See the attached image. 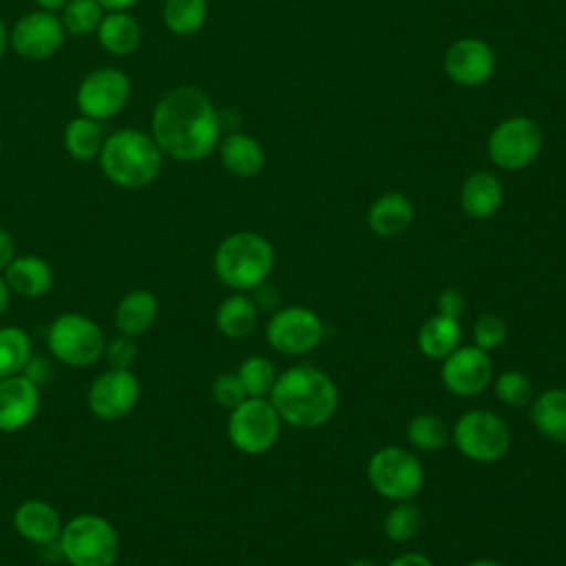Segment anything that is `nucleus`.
I'll return each mask as SVG.
<instances>
[{
  "label": "nucleus",
  "mask_w": 566,
  "mask_h": 566,
  "mask_svg": "<svg viewBox=\"0 0 566 566\" xmlns=\"http://www.w3.org/2000/svg\"><path fill=\"white\" fill-rule=\"evenodd\" d=\"M221 119L212 99L197 86L168 88L150 115V135L166 157L201 161L219 144Z\"/></svg>",
  "instance_id": "f257e3e1"
},
{
  "label": "nucleus",
  "mask_w": 566,
  "mask_h": 566,
  "mask_svg": "<svg viewBox=\"0 0 566 566\" xmlns=\"http://www.w3.org/2000/svg\"><path fill=\"white\" fill-rule=\"evenodd\" d=\"M279 418L294 429H316L338 409V387L323 369L294 365L276 376L270 391Z\"/></svg>",
  "instance_id": "f03ea898"
},
{
  "label": "nucleus",
  "mask_w": 566,
  "mask_h": 566,
  "mask_svg": "<svg viewBox=\"0 0 566 566\" xmlns=\"http://www.w3.org/2000/svg\"><path fill=\"white\" fill-rule=\"evenodd\" d=\"M97 161L104 177L115 186L144 188L159 177L164 153L150 133L122 128L104 139Z\"/></svg>",
  "instance_id": "7ed1b4c3"
},
{
  "label": "nucleus",
  "mask_w": 566,
  "mask_h": 566,
  "mask_svg": "<svg viewBox=\"0 0 566 566\" xmlns=\"http://www.w3.org/2000/svg\"><path fill=\"white\" fill-rule=\"evenodd\" d=\"M274 261L272 243L250 230L228 234L212 256L217 279L237 292H250L263 285L274 270Z\"/></svg>",
  "instance_id": "20e7f679"
},
{
  "label": "nucleus",
  "mask_w": 566,
  "mask_h": 566,
  "mask_svg": "<svg viewBox=\"0 0 566 566\" xmlns=\"http://www.w3.org/2000/svg\"><path fill=\"white\" fill-rule=\"evenodd\" d=\"M57 544L71 566H113L119 553L117 531L95 513H80L69 520L60 531Z\"/></svg>",
  "instance_id": "39448f33"
},
{
  "label": "nucleus",
  "mask_w": 566,
  "mask_h": 566,
  "mask_svg": "<svg viewBox=\"0 0 566 566\" xmlns=\"http://www.w3.org/2000/svg\"><path fill=\"white\" fill-rule=\"evenodd\" d=\"M371 489L391 502L413 500L424 484V469L418 455L405 447H380L367 462Z\"/></svg>",
  "instance_id": "423d86ee"
},
{
  "label": "nucleus",
  "mask_w": 566,
  "mask_h": 566,
  "mask_svg": "<svg viewBox=\"0 0 566 566\" xmlns=\"http://www.w3.org/2000/svg\"><path fill=\"white\" fill-rule=\"evenodd\" d=\"M451 440L467 460L491 464L506 455L511 447V431L504 418L495 411L469 409L455 420Z\"/></svg>",
  "instance_id": "0eeeda50"
},
{
  "label": "nucleus",
  "mask_w": 566,
  "mask_h": 566,
  "mask_svg": "<svg viewBox=\"0 0 566 566\" xmlns=\"http://www.w3.org/2000/svg\"><path fill=\"white\" fill-rule=\"evenodd\" d=\"M46 345L60 363L69 367H91L104 356L106 338L95 321L71 312L49 325Z\"/></svg>",
  "instance_id": "6e6552de"
},
{
  "label": "nucleus",
  "mask_w": 566,
  "mask_h": 566,
  "mask_svg": "<svg viewBox=\"0 0 566 566\" xmlns=\"http://www.w3.org/2000/svg\"><path fill=\"white\" fill-rule=\"evenodd\" d=\"M544 133L537 119L528 115H513L502 119L489 135V159L509 172L528 168L542 153Z\"/></svg>",
  "instance_id": "1a4fd4ad"
},
{
  "label": "nucleus",
  "mask_w": 566,
  "mask_h": 566,
  "mask_svg": "<svg viewBox=\"0 0 566 566\" xmlns=\"http://www.w3.org/2000/svg\"><path fill=\"white\" fill-rule=\"evenodd\" d=\"M283 420L270 398H245L230 409L228 438L232 447L245 455L268 453L281 436Z\"/></svg>",
  "instance_id": "9d476101"
},
{
  "label": "nucleus",
  "mask_w": 566,
  "mask_h": 566,
  "mask_svg": "<svg viewBox=\"0 0 566 566\" xmlns=\"http://www.w3.org/2000/svg\"><path fill=\"white\" fill-rule=\"evenodd\" d=\"M323 336L325 325L321 316L303 305L279 307L265 325L268 345L283 356L310 354L321 345Z\"/></svg>",
  "instance_id": "9b49d317"
},
{
  "label": "nucleus",
  "mask_w": 566,
  "mask_h": 566,
  "mask_svg": "<svg viewBox=\"0 0 566 566\" xmlns=\"http://www.w3.org/2000/svg\"><path fill=\"white\" fill-rule=\"evenodd\" d=\"M130 97V80L124 71L102 66L91 71L77 86L75 104L80 115L91 119H108L117 115Z\"/></svg>",
  "instance_id": "f8f14e48"
},
{
  "label": "nucleus",
  "mask_w": 566,
  "mask_h": 566,
  "mask_svg": "<svg viewBox=\"0 0 566 566\" xmlns=\"http://www.w3.org/2000/svg\"><path fill=\"white\" fill-rule=\"evenodd\" d=\"M440 380L449 394L460 398L482 394L493 382V363L489 352L475 345H460L442 358Z\"/></svg>",
  "instance_id": "ddd939ff"
},
{
  "label": "nucleus",
  "mask_w": 566,
  "mask_h": 566,
  "mask_svg": "<svg viewBox=\"0 0 566 566\" xmlns=\"http://www.w3.org/2000/svg\"><path fill=\"white\" fill-rule=\"evenodd\" d=\"M139 394L142 385L130 369L111 367L93 380L86 402L99 420H119L135 409Z\"/></svg>",
  "instance_id": "4468645a"
},
{
  "label": "nucleus",
  "mask_w": 566,
  "mask_h": 566,
  "mask_svg": "<svg viewBox=\"0 0 566 566\" xmlns=\"http://www.w3.org/2000/svg\"><path fill=\"white\" fill-rule=\"evenodd\" d=\"M497 60L491 49L480 38H460L449 44L442 57V69L451 82L464 88H478L486 84L495 73Z\"/></svg>",
  "instance_id": "2eb2a0df"
},
{
  "label": "nucleus",
  "mask_w": 566,
  "mask_h": 566,
  "mask_svg": "<svg viewBox=\"0 0 566 566\" xmlns=\"http://www.w3.org/2000/svg\"><path fill=\"white\" fill-rule=\"evenodd\" d=\"M64 27L60 18L51 11H29L24 13L9 33V44L20 57L46 60L64 42Z\"/></svg>",
  "instance_id": "dca6fc26"
},
{
  "label": "nucleus",
  "mask_w": 566,
  "mask_h": 566,
  "mask_svg": "<svg viewBox=\"0 0 566 566\" xmlns=\"http://www.w3.org/2000/svg\"><path fill=\"white\" fill-rule=\"evenodd\" d=\"M40 411V389L24 374L0 380V431L24 429Z\"/></svg>",
  "instance_id": "f3484780"
},
{
  "label": "nucleus",
  "mask_w": 566,
  "mask_h": 566,
  "mask_svg": "<svg viewBox=\"0 0 566 566\" xmlns=\"http://www.w3.org/2000/svg\"><path fill=\"white\" fill-rule=\"evenodd\" d=\"M504 201V188L497 175L491 170L471 172L460 188V208L469 219H491Z\"/></svg>",
  "instance_id": "a211bd4d"
},
{
  "label": "nucleus",
  "mask_w": 566,
  "mask_h": 566,
  "mask_svg": "<svg viewBox=\"0 0 566 566\" xmlns=\"http://www.w3.org/2000/svg\"><path fill=\"white\" fill-rule=\"evenodd\" d=\"M416 217L411 199L402 192H382L376 197L367 210V226L380 239H391L402 234Z\"/></svg>",
  "instance_id": "6ab92c4d"
},
{
  "label": "nucleus",
  "mask_w": 566,
  "mask_h": 566,
  "mask_svg": "<svg viewBox=\"0 0 566 566\" xmlns=\"http://www.w3.org/2000/svg\"><path fill=\"white\" fill-rule=\"evenodd\" d=\"M13 528L31 544H53L60 537V513L44 500H24L13 513Z\"/></svg>",
  "instance_id": "aec40b11"
},
{
  "label": "nucleus",
  "mask_w": 566,
  "mask_h": 566,
  "mask_svg": "<svg viewBox=\"0 0 566 566\" xmlns=\"http://www.w3.org/2000/svg\"><path fill=\"white\" fill-rule=\"evenodd\" d=\"M223 168L241 179L256 177L265 166V150L261 142L248 133H230L217 144Z\"/></svg>",
  "instance_id": "412c9836"
},
{
  "label": "nucleus",
  "mask_w": 566,
  "mask_h": 566,
  "mask_svg": "<svg viewBox=\"0 0 566 566\" xmlns=\"http://www.w3.org/2000/svg\"><path fill=\"white\" fill-rule=\"evenodd\" d=\"M2 279L11 294L35 298V296H44L51 290L53 270L42 256L22 254L9 263V268L2 272Z\"/></svg>",
  "instance_id": "4be33fe9"
},
{
  "label": "nucleus",
  "mask_w": 566,
  "mask_h": 566,
  "mask_svg": "<svg viewBox=\"0 0 566 566\" xmlns=\"http://www.w3.org/2000/svg\"><path fill=\"white\" fill-rule=\"evenodd\" d=\"M528 416L539 436L566 444V389L553 387L533 396Z\"/></svg>",
  "instance_id": "5701e85b"
},
{
  "label": "nucleus",
  "mask_w": 566,
  "mask_h": 566,
  "mask_svg": "<svg viewBox=\"0 0 566 566\" xmlns=\"http://www.w3.org/2000/svg\"><path fill=\"white\" fill-rule=\"evenodd\" d=\"M95 33L99 46L117 57L135 53L142 44V27L128 11H106Z\"/></svg>",
  "instance_id": "b1692460"
},
{
  "label": "nucleus",
  "mask_w": 566,
  "mask_h": 566,
  "mask_svg": "<svg viewBox=\"0 0 566 566\" xmlns=\"http://www.w3.org/2000/svg\"><path fill=\"white\" fill-rule=\"evenodd\" d=\"M159 312V301L150 290L128 292L115 310V327L124 336H142L155 323Z\"/></svg>",
  "instance_id": "393cba45"
},
{
  "label": "nucleus",
  "mask_w": 566,
  "mask_h": 566,
  "mask_svg": "<svg viewBox=\"0 0 566 566\" xmlns=\"http://www.w3.org/2000/svg\"><path fill=\"white\" fill-rule=\"evenodd\" d=\"M418 349L433 360H442L462 343V327L458 318L433 314L422 323L416 336Z\"/></svg>",
  "instance_id": "a878e982"
},
{
  "label": "nucleus",
  "mask_w": 566,
  "mask_h": 566,
  "mask_svg": "<svg viewBox=\"0 0 566 566\" xmlns=\"http://www.w3.org/2000/svg\"><path fill=\"white\" fill-rule=\"evenodd\" d=\"M259 321V307L248 294H230L217 307V329L228 338H245L254 332Z\"/></svg>",
  "instance_id": "bb28decb"
},
{
  "label": "nucleus",
  "mask_w": 566,
  "mask_h": 566,
  "mask_svg": "<svg viewBox=\"0 0 566 566\" xmlns=\"http://www.w3.org/2000/svg\"><path fill=\"white\" fill-rule=\"evenodd\" d=\"M104 128L97 119L91 117H75L66 124L62 142L66 153L77 161H91L99 157V150L104 146Z\"/></svg>",
  "instance_id": "cd10ccee"
},
{
  "label": "nucleus",
  "mask_w": 566,
  "mask_h": 566,
  "mask_svg": "<svg viewBox=\"0 0 566 566\" xmlns=\"http://www.w3.org/2000/svg\"><path fill=\"white\" fill-rule=\"evenodd\" d=\"M407 440L413 451L433 453L449 444L451 431L436 413H418L407 422Z\"/></svg>",
  "instance_id": "c85d7f7f"
},
{
  "label": "nucleus",
  "mask_w": 566,
  "mask_h": 566,
  "mask_svg": "<svg viewBox=\"0 0 566 566\" xmlns=\"http://www.w3.org/2000/svg\"><path fill=\"white\" fill-rule=\"evenodd\" d=\"M208 18V0H166L164 24L175 35H195Z\"/></svg>",
  "instance_id": "c756f323"
},
{
  "label": "nucleus",
  "mask_w": 566,
  "mask_h": 566,
  "mask_svg": "<svg viewBox=\"0 0 566 566\" xmlns=\"http://www.w3.org/2000/svg\"><path fill=\"white\" fill-rule=\"evenodd\" d=\"M31 356V338L22 327H0V380L22 374Z\"/></svg>",
  "instance_id": "7c9ffc66"
},
{
  "label": "nucleus",
  "mask_w": 566,
  "mask_h": 566,
  "mask_svg": "<svg viewBox=\"0 0 566 566\" xmlns=\"http://www.w3.org/2000/svg\"><path fill=\"white\" fill-rule=\"evenodd\" d=\"M420 526H422V513L411 500L396 502L382 520V531H385L387 539H391L396 544H405V542L413 539L418 535Z\"/></svg>",
  "instance_id": "2f4dec72"
},
{
  "label": "nucleus",
  "mask_w": 566,
  "mask_h": 566,
  "mask_svg": "<svg viewBox=\"0 0 566 566\" xmlns=\"http://www.w3.org/2000/svg\"><path fill=\"white\" fill-rule=\"evenodd\" d=\"M237 376H239L248 398H268L279 374H276V369H274L270 358H265V356H248L239 365Z\"/></svg>",
  "instance_id": "473e14b6"
},
{
  "label": "nucleus",
  "mask_w": 566,
  "mask_h": 566,
  "mask_svg": "<svg viewBox=\"0 0 566 566\" xmlns=\"http://www.w3.org/2000/svg\"><path fill=\"white\" fill-rule=\"evenodd\" d=\"M104 18V7L97 0H66L60 22L71 35H88L97 31Z\"/></svg>",
  "instance_id": "72a5a7b5"
},
{
  "label": "nucleus",
  "mask_w": 566,
  "mask_h": 566,
  "mask_svg": "<svg viewBox=\"0 0 566 566\" xmlns=\"http://www.w3.org/2000/svg\"><path fill=\"white\" fill-rule=\"evenodd\" d=\"M493 389H495L497 400L506 407L531 405V400L535 396L531 378L517 369H506V371L497 374L493 378Z\"/></svg>",
  "instance_id": "f704fd0d"
},
{
  "label": "nucleus",
  "mask_w": 566,
  "mask_h": 566,
  "mask_svg": "<svg viewBox=\"0 0 566 566\" xmlns=\"http://www.w3.org/2000/svg\"><path fill=\"white\" fill-rule=\"evenodd\" d=\"M506 340V321L500 314L486 312L473 323V345L491 352Z\"/></svg>",
  "instance_id": "c9c22d12"
},
{
  "label": "nucleus",
  "mask_w": 566,
  "mask_h": 566,
  "mask_svg": "<svg viewBox=\"0 0 566 566\" xmlns=\"http://www.w3.org/2000/svg\"><path fill=\"white\" fill-rule=\"evenodd\" d=\"M248 398L237 371L230 374H219L214 380H212V400L226 409H234L237 405H241L243 400Z\"/></svg>",
  "instance_id": "e433bc0d"
},
{
  "label": "nucleus",
  "mask_w": 566,
  "mask_h": 566,
  "mask_svg": "<svg viewBox=\"0 0 566 566\" xmlns=\"http://www.w3.org/2000/svg\"><path fill=\"white\" fill-rule=\"evenodd\" d=\"M104 356L108 360L111 367H117V369H130L133 363L137 360V345L130 336H117L113 338L111 343H106L104 347Z\"/></svg>",
  "instance_id": "4c0bfd02"
},
{
  "label": "nucleus",
  "mask_w": 566,
  "mask_h": 566,
  "mask_svg": "<svg viewBox=\"0 0 566 566\" xmlns=\"http://www.w3.org/2000/svg\"><path fill=\"white\" fill-rule=\"evenodd\" d=\"M436 307H438V314L460 321V316L464 314L467 301H464L462 292L449 287V290H442V292H440V296H438V301H436Z\"/></svg>",
  "instance_id": "58836bf2"
},
{
  "label": "nucleus",
  "mask_w": 566,
  "mask_h": 566,
  "mask_svg": "<svg viewBox=\"0 0 566 566\" xmlns=\"http://www.w3.org/2000/svg\"><path fill=\"white\" fill-rule=\"evenodd\" d=\"M18 254H15V241H13V237L4 230V228H0V274L9 268V263L15 259Z\"/></svg>",
  "instance_id": "ea45409f"
},
{
  "label": "nucleus",
  "mask_w": 566,
  "mask_h": 566,
  "mask_svg": "<svg viewBox=\"0 0 566 566\" xmlns=\"http://www.w3.org/2000/svg\"><path fill=\"white\" fill-rule=\"evenodd\" d=\"M254 303L259 310H276V303H279V296H276V290L274 287H268L265 283L256 287V296H254Z\"/></svg>",
  "instance_id": "a19ab883"
},
{
  "label": "nucleus",
  "mask_w": 566,
  "mask_h": 566,
  "mask_svg": "<svg viewBox=\"0 0 566 566\" xmlns=\"http://www.w3.org/2000/svg\"><path fill=\"white\" fill-rule=\"evenodd\" d=\"M29 380H33L35 385H40V382H44V378H46V374H49V367H46V360L44 358H33L31 356V360L27 363V367H24V371H22Z\"/></svg>",
  "instance_id": "79ce46f5"
},
{
  "label": "nucleus",
  "mask_w": 566,
  "mask_h": 566,
  "mask_svg": "<svg viewBox=\"0 0 566 566\" xmlns=\"http://www.w3.org/2000/svg\"><path fill=\"white\" fill-rule=\"evenodd\" d=\"M387 566H436L424 553H402L394 557Z\"/></svg>",
  "instance_id": "37998d69"
},
{
  "label": "nucleus",
  "mask_w": 566,
  "mask_h": 566,
  "mask_svg": "<svg viewBox=\"0 0 566 566\" xmlns=\"http://www.w3.org/2000/svg\"><path fill=\"white\" fill-rule=\"evenodd\" d=\"M102 7H104V11H126V9H130L137 0H97Z\"/></svg>",
  "instance_id": "c03bdc74"
},
{
  "label": "nucleus",
  "mask_w": 566,
  "mask_h": 566,
  "mask_svg": "<svg viewBox=\"0 0 566 566\" xmlns=\"http://www.w3.org/2000/svg\"><path fill=\"white\" fill-rule=\"evenodd\" d=\"M35 4L42 9V11H62V7L66 4V0H35Z\"/></svg>",
  "instance_id": "a18cd8bd"
},
{
  "label": "nucleus",
  "mask_w": 566,
  "mask_h": 566,
  "mask_svg": "<svg viewBox=\"0 0 566 566\" xmlns=\"http://www.w3.org/2000/svg\"><path fill=\"white\" fill-rule=\"evenodd\" d=\"M9 296H11V292H9V287H7L4 279H2V274H0V318L7 312V307H9Z\"/></svg>",
  "instance_id": "49530a36"
},
{
  "label": "nucleus",
  "mask_w": 566,
  "mask_h": 566,
  "mask_svg": "<svg viewBox=\"0 0 566 566\" xmlns=\"http://www.w3.org/2000/svg\"><path fill=\"white\" fill-rule=\"evenodd\" d=\"M7 46H9V33H7V29H4V22L0 20V57L4 55Z\"/></svg>",
  "instance_id": "de8ad7c7"
},
{
  "label": "nucleus",
  "mask_w": 566,
  "mask_h": 566,
  "mask_svg": "<svg viewBox=\"0 0 566 566\" xmlns=\"http://www.w3.org/2000/svg\"><path fill=\"white\" fill-rule=\"evenodd\" d=\"M464 566H504V564H500V562H495V559L480 557V559H473V562H469V564H464Z\"/></svg>",
  "instance_id": "09e8293b"
},
{
  "label": "nucleus",
  "mask_w": 566,
  "mask_h": 566,
  "mask_svg": "<svg viewBox=\"0 0 566 566\" xmlns=\"http://www.w3.org/2000/svg\"><path fill=\"white\" fill-rule=\"evenodd\" d=\"M347 566H376L371 559H367V557H356V559H352Z\"/></svg>",
  "instance_id": "8fccbe9b"
},
{
  "label": "nucleus",
  "mask_w": 566,
  "mask_h": 566,
  "mask_svg": "<svg viewBox=\"0 0 566 566\" xmlns=\"http://www.w3.org/2000/svg\"><path fill=\"white\" fill-rule=\"evenodd\" d=\"M0 153H2V142H0Z\"/></svg>",
  "instance_id": "3c124183"
}]
</instances>
